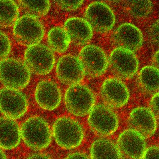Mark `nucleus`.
Masks as SVG:
<instances>
[{
  "mask_svg": "<svg viewBox=\"0 0 159 159\" xmlns=\"http://www.w3.org/2000/svg\"><path fill=\"white\" fill-rule=\"evenodd\" d=\"M101 97L104 104L111 108H120L127 102L129 90L120 79L111 78L106 79L100 89Z\"/></svg>",
  "mask_w": 159,
  "mask_h": 159,
  "instance_id": "nucleus-13",
  "label": "nucleus"
},
{
  "mask_svg": "<svg viewBox=\"0 0 159 159\" xmlns=\"http://www.w3.org/2000/svg\"><path fill=\"white\" fill-rule=\"evenodd\" d=\"M64 28L69 35L71 42L79 46L87 43L93 34L90 25L85 19L82 18H69L65 22Z\"/></svg>",
  "mask_w": 159,
  "mask_h": 159,
  "instance_id": "nucleus-17",
  "label": "nucleus"
},
{
  "mask_svg": "<svg viewBox=\"0 0 159 159\" xmlns=\"http://www.w3.org/2000/svg\"><path fill=\"white\" fill-rule=\"evenodd\" d=\"M114 39L119 48L133 52L141 46L143 37L141 32L136 26L125 23L117 29L115 33Z\"/></svg>",
  "mask_w": 159,
  "mask_h": 159,
  "instance_id": "nucleus-18",
  "label": "nucleus"
},
{
  "mask_svg": "<svg viewBox=\"0 0 159 159\" xmlns=\"http://www.w3.org/2000/svg\"><path fill=\"white\" fill-rule=\"evenodd\" d=\"M20 129L21 138L31 148L43 149L51 142L52 134L50 128L41 117L34 116L28 119L23 124Z\"/></svg>",
  "mask_w": 159,
  "mask_h": 159,
  "instance_id": "nucleus-2",
  "label": "nucleus"
},
{
  "mask_svg": "<svg viewBox=\"0 0 159 159\" xmlns=\"http://www.w3.org/2000/svg\"><path fill=\"white\" fill-rule=\"evenodd\" d=\"M130 10L136 16L143 17L147 16L151 9V2L148 1H132L129 4Z\"/></svg>",
  "mask_w": 159,
  "mask_h": 159,
  "instance_id": "nucleus-25",
  "label": "nucleus"
},
{
  "mask_svg": "<svg viewBox=\"0 0 159 159\" xmlns=\"http://www.w3.org/2000/svg\"><path fill=\"white\" fill-rule=\"evenodd\" d=\"M21 138L20 129L14 120L0 118V147L7 150L14 149Z\"/></svg>",
  "mask_w": 159,
  "mask_h": 159,
  "instance_id": "nucleus-19",
  "label": "nucleus"
},
{
  "mask_svg": "<svg viewBox=\"0 0 159 159\" xmlns=\"http://www.w3.org/2000/svg\"><path fill=\"white\" fill-rule=\"evenodd\" d=\"M108 62L113 74L120 79L133 77L139 67L138 61L134 52L119 47L112 52Z\"/></svg>",
  "mask_w": 159,
  "mask_h": 159,
  "instance_id": "nucleus-8",
  "label": "nucleus"
},
{
  "mask_svg": "<svg viewBox=\"0 0 159 159\" xmlns=\"http://www.w3.org/2000/svg\"><path fill=\"white\" fill-rule=\"evenodd\" d=\"M21 4L28 13L27 15L38 18L48 14L50 7L48 1H22Z\"/></svg>",
  "mask_w": 159,
  "mask_h": 159,
  "instance_id": "nucleus-24",
  "label": "nucleus"
},
{
  "mask_svg": "<svg viewBox=\"0 0 159 159\" xmlns=\"http://www.w3.org/2000/svg\"><path fill=\"white\" fill-rule=\"evenodd\" d=\"M31 73L24 62L12 58H6L0 62V81L5 87L18 90L28 86Z\"/></svg>",
  "mask_w": 159,
  "mask_h": 159,
  "instance_id": "nucleus-4",
  "label": "nucleus"
},
{
  "mask_svg": "<svg viewBox=\"0 0 159 159\" xmlns=\"http://www.w3.org/2000/svg\"><path fill=\"white\" fill-rule=\"evenodd\" d=\"M57 5L61 9L67 11H73L80 7L83 1H57Z\"/></svg>",
  "mask_w": 159,
  "mask_h": 159,
  "instance_id": "nucleus-27",
  "label": "nucleus"
},
{
  "mask_svg": "<svg viewBox=\"0 0 159 159\" xmlns=\"http://www.w3.org/2000/svg\"><path fill=\"white\" fill-rule=\"evenodd\" d=\"M0 159H7L4 153L0 149Z\"/></svg>",
  "mask_w": 159,
  "mask_h": 159,
  "instance_id": "nucleus-32",
  "label": "nucleus"
},
{
  "mask_svg": "<svg viewBox=\"0 0 159 159\" xmlns=\"http://www.w3.org/2000/svg\"><path fill=\"white\" fill-rule=\"evenodd\" d=\"M66 109L72 115L84 116L89 113L95 105L93 93L87 86L80 84L70 86L64 97Z\"/></svg>",
  "mask_w": 159,
  "mask_h": 159,
  "instance_id": "nucleus-3",
  "label": "nucleus"
},
{
  "mask_svg": "<svg viewBox=\"0 0 159 159\" xmlns=\"http://www.w3.org/2000/svg\"><path fill=\"white\" fill-rule=\"evenodd\" d=\"M27 98L20 90L5 87L0 90V111L9 118L16 120L27 111Z\"/></svg>",
  "mask_w": 159,
  "mask_h": 159,
  "instance_id": "nucleus-9",
  "label": "nucleus"
},
{
  "mask_svg": "<svg viewBox=\"0 0 159 159\" xmlns=\"http://www.w3.org/2000/svg\"><path fill=\"white\" fill-rule=\"evenodd\" d=\"M145 138L138 132L130 129L119 136L116 145L123 159H142L146 150Z\"/></svg>",
  "mask_w": 159,
  "mask_h": 159,
  "instance_id": "nucleus-11",
  "label": "nucleus"
},
{
  "mask_svg": "<svg viewBox=\"0 0 159 159\" xmlns=\"http://www.w3.org/2000/svg\"><path fill=\"white\" fill-rule=\"evenodd\" d=\"M35 98L41 108L47 111H52L57 108L61 103V91L55 83L44 80L38 84L35 90Z\"/></svg>",
  "mask_w": 159,
  "mask_h": 159,
  "instance_id": "nucleus-16",
  "label": "nucleus"
},
{
  "mask_svg": "<svg viewBox=\"0 0 159 159\" xmlns=\"http://www.w3.org/2000/svg\"><path fill=\"white\" fill-rule=\"evenodd\" d=\"M149 109L157 117L159 115V93L154 94L150 102Z\"/></svg>",
  "mask_w": 159,
  "mask_h": 159,
  "instance_id": "nucleus-28",
  "label": "nucleus"
},
{
  "mask_svg": "<svg viewBox=\"0 0 159 159\" xmlns=\"http://www.w3.org/2000/svg\"><path fill=\"white\" fill-rule=\"evenodd\" d=\"M85 20L93 30L104 33L110 30L115 22V17L111 10L107 5L99 2L89 4L86 9Z\"/></svg>",
  "mask_w": 159,
  "mask_h": 159,
  "instance_id": "nucleus-12",
  "label": "nucleus"
},
{
  "mask_svg": "<svg viewBox=\"0 0 159 159\" xmlns=\"http://www.w3.org/2000/svg\"><path fill=\"white\" fill-rule=\"evenodd\" d=\"M91 159H120L118 149L111 141L106 139L96 140L90 150Z\"/></svg>",
  "mask_w": 159,
  "mask_h": 159,
  "instance_id": "nucleus-20",
  "label": "nucleus"
},
{
  "mask_svg": "<svg viewBox=\"0 0 159 159\" xmlns=\"http://www.w3.org/2000/svg\"><path fill=\"white\" fill-rule=\"evenodd\" d=\"M56 73L61 82L70 86L80 84L85 75L80 60L70 55L60 58L57 64Z\"/></svg>",
  "mask_w": 159,
  "mask_h": 159,
  "instance_id": "nucleus-14",
  "label": "nucleus"
},
{
  "mask_svg": "<svg viewBox=\"0 0 159 159\" xmlns=\"http://www.w3.org/2000/svg\"><path fill=\"white\" fill-rule=\"evenodd\" d=\"M52 129L56 142L65 149H72L78 147L84 138V131L81 125L70 116L59 117L54 123Z\"/></svg>",
  "mask_w": 159,
  "mask_h": 159,
  "instance_id": "nucleus-1",
  "label": "nucleus"
},
{
  "mask_svg": "<svg viewBox=\"0 0 159 159\" xmlns=\"http://www.w3.org/2000/svg\"><path fill=\"white\" fill-rule=\"evenodd\" d=\"M11 49V44L9 38L4 33L0 31V60L6 59Z\"/></svg>",
  "mask_w": 159,
  "mask_h": 159,
  "instance_id": "nucleus-26",
  "label": "nucleus"
},
{
  "mask_svg": "<svg viewBox=\"0 0 159 159\" xmlns=\"http://www.w3.org/2000/svg\"><path fill=\"white\" fill-rule=\"evenodd\" d=\"M19 13L18 7L14 2L0 0V26L7 27L15 24Z\"/></svg>",
  "mask_w": 159,
  "mask_h": 159,
  "instance_id": "nucleus-23",
  "label": "nucleus"
},
{
  "mask_svg": "<svg viewBox=\"0 0 159 159\" xmlns=\"http://www.w3.org/2000/svg\"><path fill=\"white\" fill-rule=\"evenodd\" d=\"M47 41L49 48L58 53L62 54L68 48L71 42L70 37L64 28L55 26L49 31Z\"/></svg>",
  "mask_w": 159,
  "mask_h": 159,
  "instance_id": "nucleus-21",
  "label": "nucleus"
},
{
  "mask_svg": "<svg viewBox=\"0 0 159 159\" xmlns=\"http://www.w3.org/2000/svg\"><path fill=\"white\" fill-rule=\"evenodd\" d=\"M156 118L149 109L138 107L130 113L128 124L130 129L138 132L145 138H148L152 136L156 131Z\"/></svg>",
  "mask_w": 159,
  "mask_h": 159,
  "instance_id": "nucleus-15",
  "label": "nucleus"
},
{
  "mask_svg": "<svg viewBox=\"0 0 159 159\" xmlns=\"http://www.w3.org/2000/svg\"><path fill=\"white\" fill-rule=\"evenodd\" d=\"M13 34L19 43L29 47L40 43L44 36L45 29L38 18L26 15L16 21Z\"/></svg>",
  "mask_w": 159,
  "mask_h": 159,
  "instance_id": "nucleus-5",
  "label": "nucleus"
},
{
  "mask_svg": "<svg viewBox=\"0 0 159 159\" xmlns=\"http://www.w3.org/2000/svg\"><path fill=\"white\" fill-rule=\"evenodd\" d=\"M27 159H51L46 155L38 154L32 155L29 157Z\"/></svg>",
  "mask_w": 159,
  "mask_h": 159,
  "instance_id": "nucleus-31",
  "label": "nucleus"
},
{
  "mask_svg": "<svg viewBox=\"0 0 159 159\" xmlns=\"http://www.w3.org/2000/svg\"><path fill=\"white\" fill-rule=\"evenodd\" d=\"M79 58L82 64L85 75L90 77L102 75L108 67L107 56L101 48L95 45L85 46L80 52Z\"/></svg>",
  "mask_w": 159,
  "mask_h": 159,
  "instance_id": "nucleus-10",
  "label": "nucleus"
},
{
  "mask_svg": "<svg viewBox=\"0 0 159 159\" xmlns=\"http://www.w3.org/2000/svg\"><path fill=\"white\" fill-rule=\"evenodd\" d=\"M88 122L92 130L102 136L113 134L118 125L116 114L111 108L104 104L95 105L89 113Z\"/></svg>",
  "mask_w": 159,
  "mask_h": 159,
  "instance_id": "nucleus-7",
  "label": "nucleus"
},
{
  "mask_svg": "<svg viewBox=\"0 0 159 159\" xmlns=\"http://www.w3.org/2000/svg\"><path fill=\"white\" fill-rule=\"evenodd\" d=\"M24 61L31 72L40 75L49 74L55 63L53 51L40 43L28 47L25 52Z\"/></svg>",
  "mask_w": 159,
  "mask_h": 159,
  "instance_id": "nucleus-6",
  "label": "nucleus"
},
{
  "mask_svg": "<svg viewBox=\"0 0 159 159\" xmlns=\"http://www.w3.org/2000/svg\"><path fill=\"white\" fill-rule=\"evenodd\" d=\"M143 159H159V149L156 147H152L146 150Z\"/></svg>",
  "mask_w": 159,
  "mask_h": 159,
  "instance_id": "nucleus-29",
  "label": "nucleus"
},
{
  "mask_svg": "<svg viewBox=\"0 0 159 159\" xmlns=\"http://www.w3.org/2000/svg\"><path fill=\"white\" fill-rule=\"evenodd\" d=\"M138 80L141 88L145 92L154 94L159 89V70L153 66L143 68L139 75Z\"/></svg>",
  "mask_w": 159,
  "mask_h": 159,
  "instance_id": "nucleus-22",
  "label": "nucleus"
},
{
  "mask_svg": "<svg viewBox=\"0 0 159 159\" xmlns=\"http://www.w3.org/2000/svg\"><path fill=\"white\" fill-rule=\"evenodd\" d=\"M66 159H90L84 154L81 153L72 154L67 157Z\"/></svg>",
  "mask_w": 159,
  "mask_h": 159,
  "instance_id": "nucleus-30",
  "label": "nucleus"
}]
</instances>
